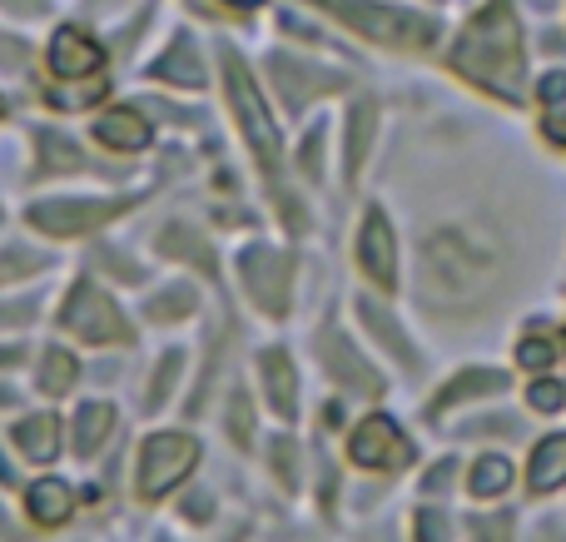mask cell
<instances>
[{
    "label": "cell",
    "mask_w": 566,
    "mask_h": 542,
    "mask_svg": "<svg viewBox=\"0 0 566 542\" xmlns=\"http://www.w3.org/2000/svg\"><path fill=\"white\" fill-rule=\"evenodd\" d=\"M452 65L468 80L497 90V95H517L522 85V30L512 15L507 0H492L468 30H462L458 50H452Z\"/></svg>",
    "instance_id": "cell-1"
},
{
    "label": "cell",
    "mask_w": 566,
    "mask_h": 542,
    "mask_svg": "<svg viewBox=\"0 0 566 542\" xmlns=\"http://www.w3.org/2000/svg\"><path fill=\"white\" fill-rule=\"evenodd\" d=\"M472 542H512V518H478L472 523Z\"/></svg>",
    "instance_id": "cell-29"
},
{
    "label": "cell",
    "mask_w": 566,
    "mask_h": 542,
    "mask_svg": "<svg viewBox=\"0 0 566 542\" xmlns=\"http://www.w3.org/2000/svg\"><path fill=\"white\" fill-rule=\"evenodd\" d=\"M6 6H15V10H30V6H35V0H6Z\"/></svg>",
    "instance_id": "cell-35"
},
{
    "label": "cell",
    "mask_w": 566,
    "mask_h": 542,
    "mask_svg": "<svg viewBox=\"0 0 566 542\" xmlns=\"http://www.w3.org/2000/svg\"><path fill=\"white\" fill-rule=\"evenodd\" d=\"M50 65L65 80H80L105 65V50H99V40H90L85 30H60V35L50 40Z\"/></svg>",
    "instance_id": "cell-10"
},
{
    "label": "cell",
    "mask_w": 566,
    "mask_h": 542,
    "mask_svg": "<svg viewBox=\"0 0 566 542\" xmlns=\"http://www.w3.org/2000/svg\"><path fill=\"white\" fill-rule=\"evenodd\" d=\"M125 209V199H50V205H30V225L45 234H85V229L105 225Z\"/></svg>",
    "instance_id": "cell-7"
},
{
    "label": "cell",
    "mask_w": 566,
    "mask_h": 542,
    "mask_svg": "<svg viewBox=\"0 0 566 542\" xmlns=\"http://www.w3.org/2000/svg\"><path fill=\"white\" fill-rule=\"evenodd\" d=\"M264 394H269V408L279 418H293V364L289 354H264Z\"/></svg>",
    "instance_id": "cell-16"
},
{
    "label": "cell",
    "mask_w": 566,
    "mask_h": 542,
    "mask_svg": "<svg viewBox=\"0 0 566 542\" xmlns=\"http://www.w3.org/2000/svg\"><path fill=\"white\" fill-rule=\"evenodd\" d=\"M418 542H448V518H442V513H422L418 518Z\"/></svg>",
    "instance_id": "cell-32"
},
{
    "label": "cell",
    "mask_w": 566,
    "mask_h": 542,
    "mask_svg": "<svg viewBox=\"0 0 566 542\" xmlns=\"http://www.w3.org/2000/svg\"><path fill=\"white\" fill-rule=\"evenodd\" d=\"M348 454H353V463H363V468H402L412 458V448H408V438L398 434V428L388 424V418H368V424L353 434V444H348Z\"/></svg>",
    "instance_id": "cell-8"
},
{
    "label": "cell",
    "mask_w": 566,
    "mask_h": 542,
    "mask_svg": "<svg viewBox=\"0 0 566 542\" xmlns=\"http://www.w3.org/2000/svg\"><path fill=\"white\" fill-rule=\"evenodd\" d=\"M244 279L254 289V299L264 309L283 314V289H289V259L283 254H269V249H249L244 254Z\"/></svg>",
    "instance_id": "cell-9"
},
{
    "label": "cell",
    "mask_w": 566,
    "mask_h": 542,
    "mask_svg": "<svg viewBox=\"0 0 566 542\" xmlns=\"http://www.w3.org/2000/svg\"><path fill=\"white\" fill-rule=\"evenodd\" d=\"M517 364H522V368H547V364H552V344H542V338H522Z\"/></svg>",
    "instance_id": "cell-30"
},
{
    "label": "cell",
    "mask_w": 566,
    "mask_h": 542,
    "mask_svg": "<svg viewBox=\"0 0 566 542\" xmlns=\"http://www.w3.org/2000/svg\"><path fill=\"white\" fill-rule=\"evenodd\" d=\"M30 518H35L40 528H55L70 518V488L55 483V478H45V483H30Z\"/></svg>",
    "instance_id": "cell-17"
},
{
    "label": "cell",
    "mask_w": 566,
    "mask_h": 542,
    "mask_svg": "<svg viewBox=\"0 0 566 542\" xmlns=\"http://www.w3.org/2000/svg\"><path fill=\"white\" fill-rule=\"evenodd\" d=\"M274 75H279L283 95H289L293 105H303V95H318V90H338V85H343V80L333 75V70L298 65V60H289V55H279V60H274Z\"/></svg>",
    "instance_id": "cell-12"
},
{
    "label": "cell",
    "mask_w": 566,
    "mask_h": 542,
    "mask_svg": "<svg viewBox=\"0 0 566 542\" xmlns=\"http://www.w3.org/2000/svg\"><path fill=\"white\" fill-rule=\"evenodd\" d=\"M562 483H566V434L547 438V444L532 454V463H527V488L532 493H552V488H562Z\"/></svg>",
    "instance_id": "cell-15"
},
{
    "label": "cell",
    "mask_w": 566,
    "mask_h": 542,
    "mask_svg": "<svg viewBox=\"0 0 566 542\" xmlns=\"http://www.w3.org/2000/svg\"><path fill=\"white\" fill-rule=\"evenodd\" d=\"M333 15L348 20L353 30H363L368 40H382V45H428L438 35V25L422 15H408V10H382V6H358V0H333Z\"/></svg>",
    "instance_id": "cell-4"
},
{
    "label": "cell",
    "mask_w": 566,
    "mask_h": 542,
    "mask_svg": "<svg viewBox=\"0 0 566 542\" xmlns=\"http://www.w3.org/2000/svg\"><path fill=\"white\" fill-rule=\"evenodd\" d=\"M527 404L537 408V414H557V408L566 404V388H562V384H552V378H542V384H532V388H527Z\"/></svg>",
    "instance_id": "cell-28"
},
{
    "label": "cell",
    "mask_w": 566,
    "mask_h": 542,
    "mask_svg": "<svg viewBox=\"0 0 566 542\" xmlns=\"http://www.w3.org/2000/svg\"><path fill=\"white\" fill-rule=\"evenodd\" d=\"M234 438L239 444H249V408L239 404V398H234Z\"/></svg>",
    "instance_id": "cell-34"
},
{
    "label": "cell",
    "mask_w": 566,
    "mask_h": 542,
    "mask_svg": "<svg viewBox=\"0 0 566 542\" xmlns=\"http://www.w3.org/2000/svg\"><path fill=\"white\" fill-rule=\"evenodd\" d=\"M318 348H323V358L333 364V378H343V384L358 388V394H378V374H368V364H363V358L353 354L338 334H323Z\"/></svg>",
    "instance_id": "cell-14"
},
{
    "label": "cell",
    "mask_w": 566,
    "mask_h": 542,
    "mask_svg": "<svg viewBox=\"0 0 566 542\" xmlns=\"http://www.w3.org/2000/svg\"><path fill=\"white\" fill-rule=\"evenodd\" d=\"M229 6H264V0H229Z\"/></svg>",
    "instance_id": "cell-36"
},
{
    "label": "cell",
    "mask_w": 566,
    "mask_h": 542,
    "mask_svg": "<svg viewBox=\"0 0 566 542\" xmlns=\"http://www.w3.org/2000/svg\"><path fill=\"white\" fill-rule=\"evenodd\" d=\"M195 309V289H169L165 299H149V319H175Z\"/></svg>",
    "instance_id": "cell-27"
},
{
    "label": "cell",
    "mask_w": 566,
    "mask_h": 542,
    "mask_svg": "<svg viewBox=\"0 0 566 542\" xmlns=\"http://www.w3.org/2000/svg\"><path fill=\"white\" fill-rule=\"evenodd\" d=\"M175 374H179V354H169L165 368H159V378H155V388H149V408L165 404V394H169V384H175Z\"/></svg>",
    "instance_id": "cell-31"
},
{
    "label": "cell",
    "mask_w": 566,
    "mask_h": 542,
    "mask_svg": "<svg viewBox=\"0 0 566 542\" xmlns=\"http://www.w3.org/2000/svg\"><path fill=\"white\" fill-rule=\"evenodd\" d=\"M224 80H229V100H234V115H239V125H244L249 145H254L259 165L274 175L279 169V129H274V119H269L264 100H259L254 80H249V70L239 65V55H224Z\"/></svg>",
    "instance_id": "cell-3"
},
{
    "label": "cell",
    "mask_w": 566,
    "mask_h": 542,
    "mask_svg": "<svg viewBox=\"0 0 566 542\" xmlns=\"http://www.w3.org/2000/svg\"><path fill=\"white\" fill-rule=\"evenodd\" d=\"M95 135H99V145L125 149V155H135V149L149 145V125L139 110H109V115L95 125Z\"/></svg>",
    "instance_id": "cell-13"
},
{
    "label": "cell",
    "mask_w": 566,
    "mask_h": 542,
    "mask_svg": "<svg viewBox=\"0 0 566 542\" xmlns=\"http://www.w3.org/2000/svg\"><path fill=\"white\" fill-rule=\"evenodd\" d=\"M15 444H20V454H30V458H55V448H60V424L50 414H40V418H25V424L15 428Z\"/></svg>",
    "instance_id": "cell-18"
},
{
    "label": "cell",
    "mask_w": 566,
    "mask_h": 542,
    "mask_svg": "<svg viewBox=\"0 0 566 542\" xmlns=\"http://www.w3.org/2000/svg\"><path fill=\"white\" fill-rule=\"evenodd\" d=\"M507 488H512V463L507 458L492 454V458H482V463L472 468V493L478 498H497V493H507Z\"/></svg>",
    "instance_id": "cell-22"
},
{
    "label": "cell",
    "mask_w": 566,
    "mask_h": 542,
    "mask_svg": "<svg viewBox=\"0 0 566 542\" xmlns=\"http://www.w3.org/2000/svg\"><path fill=\"white\" fill-rule=\"evenodd\" d=\"M373 119H378V110H373V105H358V110H353V145H348V169H358V165H363V149H368V139H373Z\"/></svg>",
    "instance_id": "cell-25"
},
{
    "label": "cell",
    "mask_w": 566,
    "mask_h": 542,
    "mask_svg": "<svg viewBox=\"0 0 566 542\" xmlns=\"http://www.w3.org/2000/svg\"><path fill=\"white\" fill-rule=\"evenodd\" d=\"M195 463H199V444H195V438H185V434L149 438L145 454H139V493H145V498L169 493V488H175Z\"/></svg>",
    "instance_id": "cell-5"
},
{
    "label": "cell",
    "mask_w": 566,
    "mask_h": 542,
    "mask_svg": "<svg viewBox=\"0 0 566 542\" xmlns=\"http://www.w3.org/2000/svg\"><path fill=\"white\" fill-rule=\"evenodd\" d=\"M109 428H115V408L85 404V408H80V424H75V448H80V454H95L99 438H105Z\"/></svg>",
    "instance_id": "cell-21"
},
{
    "label": "cell",
    "mask_w": 566,
    "mask_h": 542,
    "mask_svg": "<svg viewBox=\"0 0 566 542\" xmlns=\"http://www.w3.org/2000/svg\"><path fill=\"white\" fill-rule=\"evenodd\" d=\"M542 100H547V105H566V75L562 70H552V75L542 80Z\"/></svg>",
    "instance_id": "cell-33"
},
{
    "label": "cell",
    "mask_w": 566,
    "mask_h": 542,
    "mask_svg": "<svg viewBox=\"0 0 566 542\" xmlns=\"http://www.w3.org/2000/svg\"><path fill=\"white\" fill-rule=\"evenodd\" d=\"M65 324L75 329L80 338H90V344H109V338H129L125 319H119V309L109 304V294H99L95 284H75L65 299Z\"/></svg>",
    "instance_id": "cell-6"
},
{
    "label": "cell",
    "mask_w": 566,
    "mask_h": 542,
    "mask_svg": "<svg viewBox=\"0 0 566 542\" xmlns=\"http://www.w3.org/2000/svg\"><path fill=\"white\" fill-rule=\"evenodd\" d=\"M497 388H507V378H502V374H488V368H478V374H462V378H452V384L438 394V408H432V414H442V408L462 404V398L497 394Z\"/></svg>",
    "instance_id": "cell-20"
},
{
    "label": "cell",
    "mask_w": 566,
    "mask_h": 542,
    "mask_svg": "<svg viewBox=\"0 0 566 542\" xmlns=\"http://www.w3.org/2000/svg\"><path fill=\"white\" fill-rule=\"evenodd\" d=\"M492 279H497V254L472 244L462 229L432 234L422 244V289L432 304H468V299L488 294Z\"/></svg>",
    "instance_id": "cell-2"
},
{
    "label": "cell",
    "mask_w": 566,
    "mask_h": 542,
    "mask_svg": "<svg viewBox=\"0 0 566 542\" xmlns=\"http://www.w3.org/2000/svg\"><path fill=\"white\" fill-rule=\"evenodd\" d=\"M149 75H159V80H185V85H199V60H195V50H179V55H169V60H159Z\"/></svg>",
    "instance_id": "cell-26"
},
{
    "label": "cell",
    "mask_w": 566,
    "mask_h": 542,
    "mask_svg": "<svg viewBox=\"0 0 566 542\" xmlns=\"http://www.w3.org/2000/svg\"><path fill=\"white\" fill-rule=\"evenodd\" d=\"M358 314H363V324H373V334H378L382 344L392 348V354H398V358H412V348L402 344V334H398V324H392V319H382L373 304H358Z\"/></svg>",
    "instance_id": "cell-24"
},
{
    "label": "cell",
    "mask_w": 566,
    "mask_h": 542,
    "mask_svg": "<svg viewBox=\"0 0 566 542\" xmlns=\"http://www.w3.org/2000/svg\"><path fill=\"white\" fill-rule=\"evenodd\" d=\"M363 269H368L378 284H392V274H398V254H392V229L382 215H368V225H363Z\"/></svg>",
    "instance_id": "cell-11"
},
{
    "label": "cell",
    "mask_w": 566,
    "mask_h": 542,
    "mask_svg": "<svg viewBox=\"0 0 566 542\" xmlns=\"http://www.w3.org/2000/svg\"><path fill=\"white\" fill-rule=\"evenodd\" d=\"M35 145H40V175H60V169H90V159L80 155L70 139H60L55 129H40Z\"/></svg>",
    "instance_id": "cell-19"
},
{
    "label": "cell",
    "mask_w": 566,
    "mask_h": 542,
    "mask_svg": "<svg viewBox=\"0 0 566 542\" xmlns=\"http://www.w3.org/2000/svg\"><path fill=\"white\" fill-rule=\"evenodd\" d=\"M75 358L65 354V348H50L45 354V374H40V388H45V394H65L70 384H75Z\"/></svg>",
    "instance_id": "cell-23"
}]
</instances>
